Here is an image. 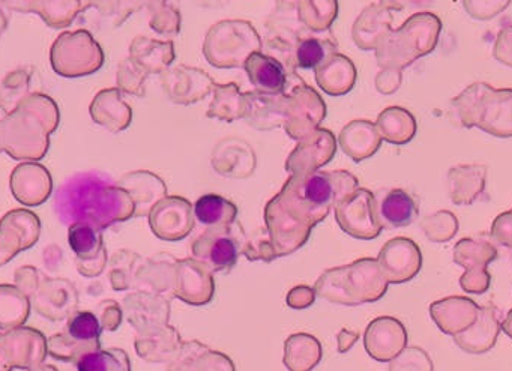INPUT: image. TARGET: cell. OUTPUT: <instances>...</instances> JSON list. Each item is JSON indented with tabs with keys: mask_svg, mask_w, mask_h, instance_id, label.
I'll return each instance as SVG.
<instances>
[{
	"mask_svg": "<svg viewBox=\"0 0 512 371\" xmlns=\"http://www.w3.org/2000/svg\"><path fill=\"white\" fill-rule=\"evenodd\" d=\"M8 113L10 112L4 106H0V152H4V146H2V127H4V121Z\"/></svg>",
	"mask_w": 512,
	"mask_h": 371,
	"instance_id": "57",
	"label": "cell"
},
{
	"mask_svg": "<svg viewBox=\"0 0 512 371\" xmlns=\"http://www.w3.org/2000/svg\"><path fill=\"white\" fill-rule=\"evenodd\" d=\"M245 70L250 76L251 83L262 94H283L287 85V74L283 64L275 58L253 53L245 62Z\"/></svg>",
	"mask_w": 512,
	"mask_h": 371,
	"instance_id": "25",
	"label": "cell"
},
{
	"mask_svg": "<svg viewBox=\"0 0 512 371\" xmlns=\"http://www.w3.org/2000/svg\"><path fill=\"white\" fill-rule=\"evenodd\" d=\"M487 167L482 164H461L448 173L449 197L458 206L472 205L485 190Z\"/></svg>",
	"mask_w": 512,
	"mask_h": 371,
	"instance_id": "22",
	"label": "cell"
},
{
	"mask_svg": "<svg viewBox=\"0 0 512 371\" xmlns=\"http://www.w3.org/2000/svg\"><path fill=\"white\" fill-rule=\"evenodd\" d=\"M95 7L98 8L103 16L115 19L116 22L122 23L131 13V0H94Z\"/></svg>",
	"mask_w": 512,
	"mask_h": 371,
	"instance_id": "47",
	"label": "cell"
},
{
	"mask_svg": "<svg viewBox=\"0 0 512 371\" xmlns=\"http://www.w3.org/2000/svg\"><path fill=\"white\" fill-rule=\"evenodd\" d=\"M502 329L512 340V310H509V313L506 314V319L502 323Z\"/></svg>",
	"mask_w": 512,
	"mask_h": 371,
	"instance_id": "56",
	"label": "cell"
},
{
	"mask_svg": "<svg viewBox=\"0 0 512 371\" xmlns=\"http://www.w3.org/2000/svg\"><path fill=\"white\" fill-rule=\"evenodd\" d=\"M322 358V347L316 338L307 334L292 335L286 341L284 364L290 371H311Z\"/></svg>",
	"mask_w": 512,
	"mask_h": 371,
	"instance_id": "28",
	"label": "cell"
},
{
	"mask_svg": "<svg viewBox=\"0 0 512 371\" xmlns=\"http://www.w3.org/2000/svg\"><path fill=\"white\" fill-rule=\"evenodd\" d=\"M31 304L44 319L59 322L77 310L79 293L76 286L65 278H41L40 287L31 296Z\"/></svg>",
	"mask_w": 512,
	"mask_h": 371,
	"instance_id": "13",
	"label": "cell"
},
{
	"mask_svg": "<svg viewBox=\"0 0 512 371\" xmlns=\"http://www.w3.org/2000/svg\"><path fill=\"white\" fill-rule=\"evenodd\" d=\"M388 284L377 259H361L352 265L326 271L314 286V292L334 304L359 305L379 301L388 290Z\"/></svg>",
	"mask_w": 512,
	"mask_h": 371,
	"instance_id": "5",
	"label": "cell"
},
{
	"mask_svg": "<svg viewBox=\"0 0 512 371\" xmlns=\"http://www.w3.org/2000/svg\"><path fill=\"white\" fill-rule=\"evenodd\" d=\"M491 236L503 247L512 248V209L494 218L491 224Z\"/></svg>",
	"mask_w": 512,
	"mask_h": 371,
	"instance_id": "46",
	"label": "cell"
},
{
	"mask_svg": "<svg viewBox=\"0 0 512 371\" xmlns=\"http://www.w3.org/2000/svg\"><path fill=\"white\" fill-rule=\"evenodd\" d=\"M194 218L193 206L181 197L161 200L149 212L152 232L164 241H181L190 235Z\"/></svg>",
	"mask_w": 512,
	"mask_h": 371,
	"instance_id": "15",
	"label": "cell"
},
{
	"mask_svg": "<svg viewBox=\"0 0 512 371\" xmlns=\"http://www.w3.org/2000/svg\"><path fill=\"white\" fill-rule=\"evenodd\" d=\"M58 206L64 223L83 221L100 230L136 214L133 199L124 188L110 187L86 176L64 187Z\"/></svg>",
	"mask_w": 512,
	"mask_h": 371,
	"instance_id": "3",
	"label": "cell"
},
{
	"mask_svg": "<svg viewBox=\"0 0 512 371\" xmlns=\"http://www.w3.org/2000/svg\"><path fill=\"white\" fill-rule=\"evenodd\" d=\"M76 365L79 371H131L130 358L122 349L86 353Z\"/></svg>",
	"mask_w": 512,
	"mask_h": 371,
	"instance_id": "34",
	"label": "cell"
},
{
	"mask_svg": "<svg viewBox=\"0 0 512 371\" xmlns=\"http://www.w3.org/2000/svg\"><path fill=\"white\" fill-rule=\"evenodd\" d=\"M94 122L113 133L125 130L131 122V109L122 101L119 89H104L91 104Z\"/></svg>",
	"mask_w": 512,
	"mask_h": 371,
	"instance_id": "23",
	"label": "cell"
},
{
	"mask_svg": "<svg viewBox=\"0 0 512 371\" xmlns=\"http://www.w3.org/2000/svg\"><path fill=\"white\" fill-rule=\"evenodd\" d=\"M451 113L461 127H478L500 139L512 137V89L473 83L451 101Z\"/></svg>",
	"mask_w": 512,
	"mask_h": 371,
	"instance_id": "4",
	"label": "cell"
},
{
	"mask_svg": "<svg viewBox=\"0 0 512 371\" xmlns=\"http://www.w3.org/2000/svg\"><path fill=\"white\" fill-rule=\"evenodd\" d=\"M442 23L439 17L430 13L416 14L407 20L406 25L397 32H389L391 38L389 46H398L395 49V55L389 59L386 65H397V67H406L412 64L421 56L433 52L439 41Z\"/></svg>",
	"mask_w": 512,
	"mask_h": 371,
	"instance_id": "7",
	"label": "cell"
},
{
	"mask_svg": "<svg viewBox=\"0 0 512 371\" xmlns=\"http://www.w3.org/2000/svg\"><path fill=\"white\" fill-rule=\"evenodd\" d=\"M101 349L100 341H80L71 337L67 331L52 335L47 340V352L52 358L61 362H74L77 364L86 353Z\"/></svg>",
	"mask_w": 512,
	"mask_h": 371,
	"instance_id": "33",
	"label": "cell"
},
{
	"mask_svg": "<svg viewBox=\"0 0 512 371\" xmlns=\"http://www.w3.org/2000/svg\"><path fill=\"white\" fill-rule=\"evenodd\" d=\"M160 329L157 331L149 332L146 337H139L136 340V349L139 355L148 362H158V349L164 347V349L170 350L172 353L179 352V346H181V337H179L176 329L167 328L166 335H164L163 341L160 344Z\"/></svg>",
	"mask_w": 512,
	"mask_h": 371,
	"instance_id": "36",
	"label": "cell"
},
{
	"mask_svg": "<svg viewBox=\"0 0 512 371\" xmlns=\"http://www.w3.org/2000/svg\"><path fill=\"white\" fill-rule=\"evenodd\" d=\"M53 71L65 79H79L97 73L104 64V52L91 32H64L50 50Z\"/></svg>",
	"mask_w": 512,
	"mask_h": 371,
	"instance_id": "6",
	"label": "cell"
},
{
	"mask_svg": "<svg viewBox=\"0 0 512 371\" xmlns=\"http://www.w3.org/2000/svg\"><path fill=\"white\" fill-rule=\"evenodd\" d=\"M479 308L466 296H448L430 305V316L443 334L455 337L475 323Z\"/></svg>",
	"mask_w": 512,
	"mask_h": 371,
	"instance_id": "19",
	"label": "cell"
},
{
	"mask_svg": "<svg viewBox=\"0 0 512 371\" xmlns=\"http://www.w3.org/2000/svg\"><path fill=\"white\" fill-rule=\"evenodd\" d=\"M335 217L344 232L353 238L374 239L383 226L377 214V203L373 193L356 190L335 205Z\"/></svg>",
	"mask_w": 512,
	"mask_h": 371,
	"instance_id": "10",
	"label": "cell"
},
{
	"mask_svg": "<svg viewBox=\"0 0 512 371\" xmlns=\"http://www.w3.org/2000/svg\"><path fill=\"white\" fill-rule=\"evenodd\" d=\"M356 338H358V334L356 332L347 331L344 329L340 334V338H338V349L340 352H347L350 349L352 344H355Z\"/></svg>",
	"mask_w": 512,
	"mask_h": 371,
	"instance_id": "54",
	"label": "cell"
},
{
	"mask_svg": "<svg viewBox=\"0 0 512 371\" xmlns=\"http://www.w3.org/2000/svg\"><path fill=\"white\" fill-rule=\"evenodd\" d=\"M238 209L218 194H205L194 205V217L208 227L229 226L235 223Z\"/></svg>",
	"mask_w": 512,
	"mask_h": 371,
	"instance_id": "29",
	"label": "cell"
},
{
	"mask_svg": "<svg viewBox=\"0 0 512 371\" xmlns=\"http://www.w3.org/2000/svg\"><path fill=\"white\" fill-rule=\"evenodd\" d=\"M134 253L130 251H118L112 259V269H110V283L113 289L127 290L131 283V268H133Z\"/></svg>",
	"mask_w": 512,
	"mask_h": 371,
	"instance_id": "41",
	"label": "cell"
},
{
	"mask_svg": "<svg viewBox=\"0 0 512 371\" xmlns=\"http://www.w3.org/2000/svg\"><path fill=\"white\" fill-rule=\"evenodd\" d=\"M389 371H434V364L421 347H406L392 359Z\"/></svg>",
	"mask_w": 512,
	"mask_h": 371,
	"instance_id": "40",
	"label": "cell"
},
{
	"mask_svg": "<svg viewBox=\"0 0 512 371\" xmlns=\"http://www.w3.org/2000/svg\"><path fill=\"white\" fill-rule=\"evenodd\" d=\"M433 0H398L397 10H403L406 5H413V7H427Z\"/></svg>",
	"mask_w": 512,
	"mask_h": 371,
	"instance_id": "55",
	"label": "cell"
},
{
	"mask_svg": "<svg viewBox=\"0 0 512 371\" xmlns=\"http://www.w3.org/2000/svg\"><path fill=\"white\" fill-rule=\"evenodd\" d=\"M377 263L388 283H406L421 271L422 253L412 239L395 238L383 245Z\"/></svg>",
	"mask_w": 512,
	"mask_h": 371,
	"instance_id": "14",
	"label": "cell"
},
{
	"mask_svg": "<svg viewBox=\"0 0 512 371\" xmlns=\"http://www.w3.org/2000/svg\"><path fill=\"white\" fill-rule=\"evenodd\" d=\"M502 331L499 313L494 307L479 308L475 323L461 334L455 335L454 341L463 352L481 355L490 352Z\"/></svg>",
	"mask_w": 512,
	"mask_h": 371,
	"instance_id": "21",
	"label": "cell"
},
{
	"mask_svg": "<svg viewBox=\"0 0 512 371\" xmlns=\"http://www.w3.org/2000/svg\"><path fill=\"white\" fill-rule=\"evenodd\" d=\"M241 236L229 226L209 227L193 242V256L211 272H229L241 254Z\"/></svg>",
	"mask_w": 512,
	"mask_h": 371,
	"instance_id": "9",
	"label": "cell"
},
{
	"mask_svg": "<svg viewBox=\"0 0 512 371\" xmlns=\"http://www.w3.org/2000/svg\"><path fill=\"white\" fill-rule=\"evenodd\" d=\"M497 259V250L491 242L464 238L454 248V262L464 269L460 286L464 292L482 295L491 286L488 265Z\"/></svg>",
	"mask_w": 512,
	"mask_h": 371,
	"instance_id": "8",
	"label": "cell"
},
{
	"mask_svg": "<svg viewBox=\"0 0 512 371\" xmlns=\"http://www.w3.org/2000/svg\"><path fill=\"white\" fill-rule=\"evenodd\" d=\"M77 271L80 275L86 278H95L98 275L103 274L104 269L107 266V251H103L97 259L88 260V262H82V260H76Z\"/></svg>",
	"mask_w": 512,
	"mask_h": 371,
	"instance_id": "52",
	"label": "cell"
},
{
	"mask_svg": "<svg viewBox=\"0 0 512 371\" xmlns=\"http://www.w3.org/2000/svg\"><path fill=\"white\" fill-rule=\"evenodd\" d=\"M314 298H316L314 289H310V287L307 286L295 287V289L287 295V305L296 308V310H301V308L310 307L314 302Z\"/></svg>",
	"mask_w": 512,
	"mask_h": 371,
	"instance_id": "51",
	"label": "cell"
},
{
	"mask_svg": "<svg viewBox=\"0 0 512 371\" xmlns=\"http://www.w3.org/2000/svg\"><path fill=\"white\" fill-rule=\"evenodd\" d=\"M68 244L76 254V260H82V262L97 259L103 251H106L101 230L83 221L71 224L68 230Z\"/></svg>",
	"mask_w": 512,
	"mask_h": 371,
	"instance_id": "31",
	"label": "cell"
},
{
	"mask_svg": "<svg viewBox=\"0 0 512 371\" xmlns=\"http://www.w3.org/2000/svg\"><path fill=\"white\" fill-rule=\"evenodd\" d=\"M61 112L49 95L29 94L8 113L2 127V146L13 160L40 161L50 148V136L58 130Z\"/></svg>",
	"mask_w": 512,
	"mask_h": 371,
	"instance_id": "2",
	"label": "cell"
},
{
	"mask_svg": "<svg viewBox=\"0 0 512 371\" xmlns=\"http://www.w3.org/2000/svg\"><path fill=\"white\" fill-rule=\"evenodd\" d=\"M175 296L191 305H203L214 295L212 272L199 260L176 262Z\"/></svg>",
	"mask_w": 512,
	"mask_h": 371,
	"instance_id": "18",
	"label": "cell"
},
{
	"mask_svg": "<svg viewBox=\"0 0 512 371\" xmlns=\"http://www.w3.org/2000/svg\"><path fill=\"white\" fill-rule=\"evenodd\" d=\"M31 76V71L25 68H19L8 74L0 86V106H4L8 112L16 109L29 95Z\"/></svg>",
	"mask_w": 512,
	"mask_h": 371,
	"instance_id": "35",
	"label": "cell"
},
{
	"mask_svg": "<svg viewBox=\"0 0 512 371\" xmlns=\"http://www.w3.org/2000/svg\"><path fill=\"white\" fill-rule=\"evenodd\" d=\"M7 28H8L7 14H5V11L2 10V7H0V37H2V34H4L5 31H7Z\"/></svg>",
	"mask_w": 512,
	"mask_h": 371,
	"instance_id": "58",
	"label": "cell"
},
{
	"mask_svg": "<svg viewBox=\"0 0 512 371\" xmlns=\"http://www.w3.org/2000/svg\"><path fill=\"white\" fill-rule=\"evenodd\" d=\"M163 184V181L157 178V176L151 175L146 172L130 173V175L124 176L119 182V187L124 188L131 199H133L134 206H136V215L149 214V209L154 208L155 196L158 194H166V187L157 188L155 185Z\"/></svg>",
	"mask_w": 512,
	"mask_h": 371,
	"instance_id": "27",
	"label": "cell"
},
{
	"mask_svg": "<svg viewBox=\"0 0 512 371\" xmlns=\"http://www.w3.org/2000/svg\"><path fill=\"white\" fill-rule=\"evenodd\" d=\"M140 82L142 77L139 76L136 65L131 61H124L119 65L118 85L128 94L137 95L140 92Z\"/></svg>",
	"mask_w": 512,
	"mask_h": 371,
	"instance_id": "45",
	"label": "cell"
},
{
	"mask_svg": "<svg viewBox=\"0 0 512 371\" xmlns=\"http://www.w3.org/2000/svg\"><path fill=\"white\" fill-rule=\"evenodd\" d=\"M193 371H235V367L227 356L212 352L206 347L197 358Z\"/></svg>",
	"mask_w": 512,
	"mask_h": 371,
	"instance_id": "44",
	"label": "cell"
},
{
	"mask_svg": "<svg viewBox=\"0 0 512 371\" xmlns=\"http://www.w3.org/2000/svg\"><path fill=\"white\" fill-rule=\"evenodd\" d=\"M94 5V0H43L37 14L50 28L62 29L70 26L80 13Z\"/></svg>",
	"mask_w": 512,
	"mask_h": 371,
	"instance_id": "30",
	"label": "cell"
},
{
	"mask_svg": "<svg viewBox=\"0 0 512 371\" xmlns=\"http://www.w3.org/2000/svg\"><path fill=\"white\" fill-rule=\"evenodd\" d=\"M377 214L383 227L400 229L410 226L418 218L419 206L412 194L401 188H394L380 200Z\"/></svg>",
	"mask_w": 512,
	"mask_h": 371,
	"instance_id": "24",
	"label": "cell"
},
{
	"mask_svg": "<svg viewBox=\"0 0 512 371\" xmlns=\"http://www.w3.org/2000/svg\"><path fill=\"white\" fill-rule=\"evenodd\" d=\"M329 44L322 38L305 37L296 47V62L304 70L320 67L326 61Z\"/></svg>",
	"mask_w": 512,
	"mask_h": 371,
	"instance_id": "39",
	"label": "cell"
},
{
	"mask_svg": "<svg viewBox=\"0 0 512 371\" xmlns=\"http://www.w3.org/2000/svg\"><path fill=\"white\" fill-rule=\"evenodd\" d=\"M407 331L395 317H379L368 325L364 335L365 350L379 362H391L407 347Z\"/></svg>",
	"mask_w": 512,
	"mask_h": 371,
	"instance_id": "17",
	"label": "cell"
},
{
	"mask_svg": "<svg viewBox=\"0 0 512 371\" xmlns=\"http://www.w3.org/2000/svg\"><path fill=\"white\" fill-rule=\"evenodd\" d=\"M10 188L14 199L23 206H41L52 196V175L37 161H23L11 173Z\"/></svg>",
	"mask_w": 512,
	"mask_h": 371,
	"instance_id": "16",
	"label": "cell"
},
{
	"mask_svg": "<svg viewBox=\"0 0 512 371\" xmlns=\"http://www.w3.org/2000/svg\"><path fill=\"white\" fill-rule=\"evenodd\" d=\"M356 187L358 181L347 172H313L290 178L283 191L266 206V224L274 247L284 254L301 248L311 227Z\"/></svg>",
	"mask_w": 512,
	"mask_h": 371,
	"instance_id": "1",
	"label": "cell"
},
{
	"mask_svg": "<svg viewBox=\"0 0 512 371\" xmlns=\"http://www.w3.org/2000/svg\"><path fill=\"white\" fill-rule=\"evenodd\" d=\"M0 371H13L8 367L7 362L2 359V356H0Z\"/></svg>",
	"mask_w": 512,
	"mask_h": 371,
	"instance_id": "60",
	"label": "cell"
},
{
	"mask_svg": "<svg viewBox=\"0 0 512 371\" xmlns=\"http://www.w3.org/2000/svg\"><path fill=\"white\" fill-rule=\"evenodd\" d=\"M14 280H16V286L29 298L37 292L41 284L40 272L31 265L17 269Z\"/></svg>",
	"mask_w": 512,
	"mask_h": 371,
	"instance_id": "48",
	"label": "cell"
},
{
	"mask_svg": "<svg viewBox=\"0 0 512 371\" xmlns=\"http://www.w3.org/2000/svg\"><path fill=\"white\" fill-rule=\"evenodd\" d=\"M128 322L140 332L149 334L166 326L170 308L167 301L151 293L139 292L128 295L124 301Z\"/></svg>",
	"mask_w": 512,
	"mask_h": 371,
	"instance_id": "20",
	"label": "cell"
},
{
	"mask_svg": "<svg viewBox=\"0 0 512 371\" xmlns=\"http://www.w3.org/2000/svg\"><path fill=\"white\" fill-rule=\"evenodd\" d=\"M28 371H59L58 368L53 367V365L41 364L38 367L31 368Z\"/></svg>",
	"mask_w": 512,
	"mask_h": 371,
	"instance_id": "59",
	"label": "cell"
},
{
	"mask_svg": "<svg viewBox=\"0 0 512 371\" xmlns=\"http://www.w3.org/2000/svg\"><path fill=\"white\" fill-rule=\"evenodd\" d=\"M43 0H0V5L19 13H37Z\"/></svg>",
	"mask_w": 512,
	"mask_h": 371,
	"instance_id": "53",
	"label": "cell"
},
{
	"mask_svg": "<svg viewBox=\"0 0 512 371\" xmlns=\"http://www.w3.org/2000/svg\"><path fill=\"white\" fill-rule=\"evenodd\" d=\"M511 0H463L466 13L476 20H490L502 13Z\"/></svg>",
	"mask_w": 512,
	"mask_h": 371,
	"instance_id": "42",
	"label": "cell"
},
{
	"mask_svg": "<svg viewBox=\"0 0 512 371\" xmlns=\"http://www.w3.org/2000/svg\"><path fill=\"white\" fill-rule=\"evenodd\" d=\"M98 320H100L101 328L106 331H116L122 323V310L118 302L104 301L98 307Z\"/></svg>",
	"mask_w": 512,
	"mask_h": 371,
	"instance_id": "49",
	"label": "cell"
},
{
	"mask_svg": "<svg viewBox=\"0 0 512 371\" xmlns=\"http://www.w3.org/2000/svg\"><path fill=\"white\" fill-rule=\"evenodd\" d=\"M379 128L383 139L394 145L409 143L416 134L415 118L400 107L385 110L380 115Z\"/></svg>",
	"mask_w": 512,
	"mask_h": 371,
	"instance_id": "32",
	"label": "cell"
},
{
	"mask_svg": "<svg viewBox=\"0 0 512 371\" xmlns=\"http://www.w3.org/2000/svg\"><path fill=\"white\" fill-rule=\"evenodd\" d=\"M47 355V338L38 329L20 326L0 334V356L11 370H31L44 364Z\"/></svg>",
	"mask_w": 512,
	"mask_h": 371,
	"instance_id": "11",
	"label": "cell"
},
{
	"mask_svg": "<svg viewBox=\"0 0 512 371\" xmlns=\"http://www.w3.org/2000/svg\"><path fill=\"white\" fill-rule=\"evenodd\" d=\"M31 307V298L16 284H0V331L25 326Z\"/></svg>",
	"mask_w": 512,
	"mask_h": 371,
	"instance_id": "26",
	"label": "cell"
},
{
	"mask_svg": "<svg viewBox=\"0 0 512 371\" xmlns=\"http://www.w3.org/2000/svg\"><path fill=\"white\" fill-rule=\"evenodd\" d=\"M205 349L206 347L203 344L194 343V341L193 343L184 344L178 352V358L173 359L167 371H193L197 358Z\"/></svg>",
	"mask_w": 512,
	"mask_h": 371,
	"instance_id": "43",
	"label": "cell"
},
{
	"mask_svg": "<svg viewBox=\"0 0 512 371\" xmlns=\"http://www.w3.org/2000/svg\"><path fill=\"white\" fill-rule=\"evenodd\" d=\"M41 221L29 209H13L0 220V266L37 244Z\"/></svg>",
	"mask_w": 512,
	"mask_h": 371,
	"instance_id": "12",
	"label": "cell"
},
{
	"mask_svg": "<svg viewBox=\"0 0 512 371\" xmlns=\"http://www.w3.org/2000/svg\"><path fill=\"white\" fill-rule=\"evenodd\" d=\"M458 220L451 211H439L422 221V230L431 242H449L458 233Z\"/></svg>",
	"mask_w": 512,
	"mask_h": 371,
	"instance_id": "37",
	"label": "cell"
},
{
	"mask_svg": "<svg viewBox=\"0 0 512 371\" xmlns=\"http://www.w3.org/2000/svg\"><path fill=\"white\" fill-rule=\"evenodd\" d=\"M65 331L80 341H100L101 328L100 320H98L97 314L92 311H74L70 317H68L67 328Z\"/></svg>",
	"mask_w": 512,
	"mask_h": 371,
	"instance_id": "38",
	"label": "cell"
},
{
	"mask_svg": "<svg viewBox=\"0 0 512 371\" xmlns=\"http://www.w3.org/2000/svg\"><path fill=\"white\" fill-rule=\"evenodd\" d=\"M494 58L512 68V26L503 29L494 44Z\"/></svg>",
	"mask_w": 512,
	"mask_h": 371,
	"instance_id": "50",
	"label": "cell"
}]
</instances>
